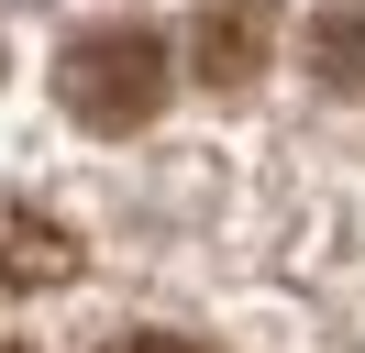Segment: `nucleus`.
I'll list each match as a JSON object with an SVG mask.
<instances>
[{
    "label": "nucleus",
    "mask_w": 365,
    "mask_h": 353,
    "mask_svg": "<svg viewBox=\"0 0 365 353\" xmlns=\"http://www.w3.org/2000/svg\"><path fill=\"white\" fill-rule=\"evenodd\" d=\"M56 88H67V110L89 132H133L144 110L166 100V56H155V33H78Z\"/></svg>",
    "instance_id": "obj_1"
},
{
    "label": "nucleus",
    "mask_w": 365,
    "mask_h": 353,
    "mask_svg": "<svg viewBox=\"0 0 365 353\" xmlns=\"http://www.w3.org/2000/svg\"><path fill=\"white\" fill-rule=\"evenodd\" d=\"M111 353H210V342H188V331H133V342H111Z\"/></svg>",
    "instance_id": "obj_2"
}]
</instances>
